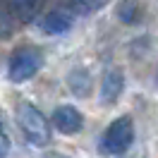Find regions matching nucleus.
Wrapping results in <instances>:
<instances>
[{"label": "nucleus", "instance_id": "5", "mask_svg": "<svg viewBox=\"0 0 158 158\" xmlns=\"http://www.w3.org/2000/svg\"><path fill=\"white\" fill-rule=\"evenodd\" d=\"M122 89H125V74L120 69H110L108 74L103 77V81H101V103L113 106L120 98Z\"/></svg>", "mask_w": 158, "mask_h": 158}, {"label": "nucleus", "instance_id": "11", "mask_svg": "<svg viewBox=\"0 0 158 158\" xmlns=\"http://www.w3.org/2000/svg\"><path fill=\"white\" fill-rule=\"evenodd\" d=\"M10 148H12V144H10V137L0 129V158H7V153H10Z\"/></svg>", "mask_w": 158, "mask_h": 158}, {"label": "nucleus", "instance_id": "9", "mask_svg": "<svg viewBox=\"0 0 158 158\" xmlns=\"http://www.w3.org/2000/svg\"><path fill=\"white\" fill-rule=\"evenodd\" d=\"M10 5L22 19H29L31 15L36 12V7H39V0H10Z\"/></svg>", "mask_w": 158, "mask_h": 158}, {"label": "nucleus", "instance_id": "6", "mask_svg": "<svg viewBox=\"0 0 158 158\" xmlns=\"http://www.w3.org/2000/svg\"><path fill=\"white\" fill-rule=\"evenodd\" d=\"M69 27H72V19H69L67 12H62V10H53V12H48V15L41 19V31L53 34V36L65 34Z\"/></svg>", "mask_w": 158, "mask_h": 158}, {"label": "nucleus", "instance_id": "4", "mask_svg": "<svg viewBox=\"0 0 158 158\" xmlns=\"http://www.w3.org/2000/svg\"><path fill=\"white\" fill-rule=\"evenodd\" d=\"M50 120H53L55 129L62 132V134H77L81 129V125H84V118H81V113L74 106H58L53 110Z\"/></svg>", "mask_w": 158, "mask_h": 158}, {"label": "nucleus", "instance_id": "3", "mask_svg": "<svg viewBox=\"0 0 158 158\" xmlns=\"http://www.w3.org/2000/svg\"><path fill=\"white\" fill-rule=\"evenodd\" d=\"M41 69V53L34 48H19L10 58V79L15 84H22L31 79Z\"/></svg>", "mask_w": 158, "mask_h": 158}, {"label": "nucleus", "instance_id": "7", "mask_svg": "<svg viewBox=\"0 0 158 158\" xmlns=\"http://www.w3.org/2000/svg\"><path fill=\"white\" fill-rule=\"evenodd\" d=\"M67 84H69V89L74 91L77 96H89L91 94V74H89V69L74 67L67 74Z\"/></svg>", "mask_w": 158, "mask_h": 158}, {"label": "nucleus", "instance_id": "8", "mask_svg": "<svg viewBox=\"0 0 158 158\" xmlns=\"http://www.w3.org/2000/svg\"><path fill=\"white\" fill-rule=\"evenodd\" d=\"M137 15H139L137 0H122V2L118 5V17H120V22H125V24H134V22H137Z\"/></svg>", "mask_w": 158, "mask_h": 158}, {"label": "nucleus", "instance_id": "10", "mask_svg": "<svg viewBox=\"0 0 158 158\" xmlns=\"http://www.w3.org/2000/svg\"><path fill=\"white\" fill-rule=\"evenodd\" d=\"M72 2H74V7H77L79 12H84V15H86V12L98 10V7L106 2V0H72Z\"/></svg>", "mask_w": 158, "mask_h": 158}, {"label": "nucleus", "instance_id": "2", "mask_svg": "<svg viewBox=\"0 0 158 158\" xmlns=\"http://www.w3.org/2000/svg\"><path fill=\"white\" fill-rule=\"evenodd\" d=\"M134 141V125H132V118L122 115V118L113 120L108 125V129L103 132V139H101L98 148L108 156H120L125 153Z\"/></svg>", "mask_w": 158, "mask_h": 158}, {"label": "nucleus", "instance_id": "1", "mask_svg": "<svg viewBox=\"0 0 158 158\" xmlns=\"http://www.w3.org/2000/svg\"><path fill=\"white\" fill-rule=\"evenodd\" d=\"M17 120H19V127H22V132H24V137L29 139L34 146H46L50 141L48 120H46V115H43L36 106L19 103V106H17Z\"/></svg>", "mask_w": 158, "mask_h": 158}]
</instances>
